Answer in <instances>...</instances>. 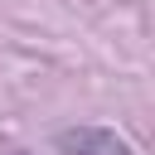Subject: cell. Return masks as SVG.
<instances>
[{"mask_svg": "<svg viewBox=\"0 0 155 155\" xmlns=\"http://www.w3.org/2000/svg\"><path fill=\"white\" fill-rule=\"evenodd\" d=\"M58 155H136V145L111 126H63L53 136Z\"/></svg>", "mask_w": 155, "mask_h": 155, "instance_id": "6da1fadb", "label": "cell"}]
</instances>
